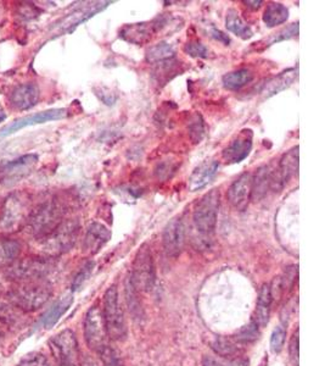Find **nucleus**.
Listing matches in <instances>:
<instances>
[{
  "label": "nucleus",
  "mask_w": 325,
  "mask_h": 366,
  "mask_svg": "<svg viewBox=\"0 0 325 366\" xmlns=\"http://www.w3.org/2000/svg\"><path fill=\"white\" fill-rule=\"evenodd\" d=\"M65 214L66 208L59 200L53 198L43 202L33 208L31 216L28 218L26 226L29 235L37 241L44 238L64 221Z\"/></svg>",
  "instance_id": "1"
},
{
  "label": "nucleus",
  "mask_w": 325,
  "mask_h": 366,
  "mask_svg": "<svg viewBox=\"0 0 325 366\" xmlns=\"http://www.w3.org/2000/svg\"><path fill=\"white\" fill-rule=\"evenodd\" d=\"M29 195L18 192L9 195L0 209V235H13L28 223L32 213Z\"/></svg>",
  "instance_id": "2"
},
{
  "label": "nucleus",
  "mask_w": 325,
  "mask_h": 366,
  "mask_svg": "<svg viewBox=\"0 0 325 366\" xmlns=\"http://www.w3.org/2000/svg\"><path fill=\"white\" fill-rule=\"evenodd\" d=\"M79 235V223L76 218L64 220L48 236L39 240V248L46 258H56L74 248Z\"/></svg>",
  "instance_id": "3"
},
{
  "label": "nucleus",
  "mask_w": 325,
  "mask_h": 366,
  "mask_svg": "<svg viewBox=\"0 0 325 366\" xmlns=\"http://www.w3.org/2000/svg\"><path fill=\"white\" fill-rule=\"evenodd\" d=\"M5 297L22 313H32L41 308L51 297V289L41 282L18 283Z\"/></svg>",
  "instance_id": "4"
},
{
  "label": "nucleus",
  "mask_w": 325,
  "mask_h": 366,
  "mask_svg": "<svg viewBox=\"0 0 325 366\" xmlns=\"http://www.w3.org/2000/svg\"><path fill=\"white\" fill-rule=\"evenodd\" d=\"M53 268L54 264L51 258L32 256L18 260L4 270V274L13 283L41 282L43 278L51 274Z\"/></svg>",
  "instance_id": "5"
},
{
  "label": "nucleus",
  "mask_w": 325,
  "mask_h": 366,
  "mask_svg": "<svg viewBox=\"0 0 325 366\" xmlns=\"http://www.w3.org/2000/svg\"><path fill=\"white\" fill-rule=\"evenodd\" d=\"M220 207V193L218 190H211L199 200L192 214V223L202 236H210L215 231Z\"/></svg>",
  "instance_id": "6"
},
{
  "label": "nucleus",
  "mask_w": 325,
  "mask_h": 366,
  "mask_svg": "<svg viewBox=\"0 0 325 366\" xmlns=\"http://www.w3.org/2000/svg\"><path fill=\"white\" fill-rule=\"evenodd\" d=\"M129 281L137 292H149L155 286V264L152 249L147 244H142L138 251Z\"/></svg>",
  "instance_id": "7"
},
{
  "label": "nucleus",
  "mask_w": 325,
  "mask_h": 366,
  "mask_svg": "<svg viewBox=\"0 0 325 366\" xmlns=\"http://www.w3.org/2000/svg\"><path fill=\"white\" fill-rule=\"evenodd\" d=\"M102 315L105 321L109 339L122 341L127 334L124 313L119 301V292L116 286H111L104 296V309Z\"/></svg>",
  "instance_id": "8"
},
{
  "label": "nucleus",
  "mask_w": 325,
  "mask_h": 366,
  "mask_svg": "<svg viewBox=\"0 0 325 366\" xmlns=\"http://www.w3.org/2000/svg\"><path fill=\"white\" fill-rule=\"evenodd\" d=\"M53 357L60 366H77L79 362L76 334L71 329H65L49 341Z\"/></svg>",
  "instance_id": "9"
},
{
  "label": "nucleus",
  "mask_w": 325,
  "mask_h": 366,
  "mask_svg": "<svg viewBox=\"0 0 325 366\" xmlns=\"http://www.w3.org/2000/svg\"><path fill=\"white\" fill-rule=\"evenodd\" d=\"M167 20L161 16L147 22L129 23L119 30V37L135 46H144L152 42V38L165 27Z\"/></svg>",
  "instance_id": "10"
},
{
  "label": "nucleus",
  "mask_w": 325,
  "mask_h": 366,
  "mask_svg": "<svg viewBox=\"0 0 325 366\" xmlns=\"http://www.w3.org/2000/svg\"><path fill=\"white\" fill-rule=\"evenodd\" d=\"M84 337L88 347L96 353L109 344V334L104 315L98 306H93L88 311L84 320Z\"/></svg>",
  "instance_id": "11"
},
{
  "label": "nucleus",
  "mask_w": 325,
  "mask_h": 366,
  "mask_svg": "<svg viewBox=\"0 0 325 366\" xmlns=\"http://www.w3.org/2000/svg\"><path fill=\"white\" fill-rule=\"evenodd\" d=\"M37 162L36 154H27L11 162H0V185H13L22 181L34 170Z\"/></svg>",
  "instance_id": "12"
},
{
  "label": "nucleus",
  "mask_w": 325,
  "mask_h": 366,
  "mask_svg": "<svg viewBox=\"0 0 325 366\" xmlns=\"http://www.w3.org/2000/svg\"><path fill=\"white\" fill-rule=\"evenodd\" d=\"M298 171V145L281 157L278 167L270 171V190L280 192Z\"/></svg>",
  "instance_id": "13"
},
{
  "label": "nucleus",
  "mask_w": 325,
  "mask_h": 366,
  "mask_svg": "<svg viewBox=\"0 0 325 366\" xmlns=\"http://www.w3.org/2000/svg\"><path fill=\"white\" fill-rule=\"evenodd\" d=\"M162 243L166 254L177 258L183 251L185 243V228L180 218H173L166 225L162 235Z\"/></svg>",
  "instance_id": "14"
},
{
  "label": "nucleus",
  "mask_w": 325,
  "mask_h": 366,
  "mask_svg": "<svg viewBox=\"0 0 325 366\" xmlns=\"http://www.w3.org/2000/svg\"><path fill=\"white\" fill-rule=\"evenodd\" d=\"M252 175L244 172L230 185L227 192L230 204L238 211H245L251 200Z\"/></svg>",
  "instance_id": "15"
},
{
  "label": "nucleus",
  "mask_w": 325,
  "mask_h": 366,
  "mask_svg": "<svg viewBox=\"0 0 325 366\" xmlns=\"http://www.w3.org/2000/svg\"><path fill=\"white\" fill-rule=\"evenodd\" d=\"M66 116H67L66 109H51V110H46V112H37L34 115L25 116L19 120L11 122L10 125L0 131V137H6V136L18 132L23 127H27V126L46 124L49 121L62 120Z\"/></svg>",
  "instance_id": "16"
},
{
  "label": "nucleus",
  "mask_w": 325,
  "mask_h": 366,
  "mask_svg": "<svg viewBox=\"0 0 325 366\" xmlns=\"http://www.w3.org/2000/svg\"><path fill=\"white\" fill-rule=\"evenodd\" d=\"M110 4H112V1H98V3H89V5H84L82 8L74 10L72 14L67 15L60 21V31L62 32L74 31V28L79 26L81 23L92 19L93 16L105 10Z\"/></svg>",
  "instance_id": "17"
},
{
  "label": "nucleus",
  "mask_w": 325,
  "mask_h": 366,
  "mask_svg": "<svg viewBox=\"0 0 325 366\" xmlns=\"http://www.w3.org/2000/svg\"><path fill=\"white\" fill-rule=\"evenodd\" d=\"M251 130H243L230 142V145L223 150L222 157L227 164H239L248 158L252 149Z\"/></svg>",
  "instance_id": "18"
},
{
  "label": "nucleus",
  "mask_w": 325,
  "mask_h": 366,
  "mask_svg": "<svg viewBox=\"0 0 325 366\" xmlns=\"http://www.w3.org/2000/svg\"><path fill=\"white\" fill-rule=\"evenodd\" d=\"M41 98V89L33 82L19 84L10 93V104L20 112L37 105Z\"/></svg>",
  "instance_id": "19"
},
{
  "label": "nucleus",
  "mask_w": 325,
  "mask_h": 366,
  "mask_svg": "<svg viewBox=\"0 0 325 366\" xmlns=\"http://www.w3.org/2000/svg\"><path fill=\"white\" fill-rule=\"evenodd\" d=\"M110 240L111 232L105 225L100 223H92L88 226L87 232H86L83 249L88 254H96Z\"/></svg>",
  "instance_id": "20"
},
{
  "label": "nucleus",
  "mask_w": 325,
  "mask_h": 366,
  "mask_svg": "<svg viewBox=\"0 0 325 366\" xmlns=\"http://www.w3.org/2000/svg\"><path fill=\"white\" fill-rule=\"evenodd\" d=\"M220 169L217 160H205L199 166L194 169L189 177L188 188L190 192H197L205 188L213 178Z\"/></svg>",
  "instance_id": "21"
},
{
  "label": "nucleus",
  "mask_w": 325,
  "mask_h": 366,
  "mask_svg": "<svg viewBox=\"0 0 325 366\" xmlns=\"http://www.w3.org/2000/svg\"><path fill=\"white\" fill-rule=\"evenodd\" d=\"M211 347L218 357L227 360L241 358L244 353V348L240 342L237 339H227V337L215 339L211 344Z\"/></svg>",
  "instance_id": "22"
},
{
  "label": "nucleus",
  "mask_w": 325,
  "mask_h": 366,
  "mask_svg": "<svg viewBox=\"0 0 325 366\" xmlns=\"http://www.w3.org/2000/svg\"><path fill=\"white\" fill-rule=\"evenodd\" d=\"M272 296H270V285H263L260 289L258 299H257L256 313H255V322L258 327H265L268 324L272 306Z\"/></svg>",
  "instance_id": "23"
},
{
  "label": "nucleus",
  "mask_w": 325,
  "mask_h": 366,
  "mask_svg": "<svg viewBox=\"0 0 325 366\" xmlns=\"http://www.w3.org/2000/svg\"><path fill=\"white\" fill-rule=\"evenodd\" d=\"M270 190V169L261 166L252 176L251 200H261Z\"/></svg>",
  "instance_id": "24"
},
{
  "label": "nucleus",
  "mask_w": 325,
  "mask_h": 366,
  "mask_svg": "<svg viewBox=\"0 0 325 366\" xmlns=\"http://www.w3.org/2000/svg\"><path fill=\"white\" fill-rule=\"evenodd\" d=\"M21 244L10 238L0 240V269H8L19 260Z\"/></svg>",
  "instance_id": "25"
},
{
  "label": "nucleus",
  "mask_w": 325,
  "mask_h": 366,
  "mask_svg": "<svg viewBox=\"0 0 325 366\" xmlns=\"http://www.w3.org/2000/svg\"><path fill=\"white\" fill-rule=\"evenodd\" d=\"M263 22L267 27H277L281 23L286 22L288 19V10L281 3H270L263 13Z\"/></svg>",
  "instance_id": "26"
},
{
  "label": "nucleus",
  "mask_w": 325,
  "mask_h": 366,
  "mask_svg": "<svg viewBox=\"0 0 325 366\" xmlns=\"http://www.w3.org/2000/svg\"><path fill=\"white\" fill-rule=\"evenodd\" d=\"M253 79V74L248 69H240L225 74L222 77V82L225 89L230 91H239L248 86Z\"/></svg>",
  "instance_id": "27"
},
{
  "label": "nucleus",
  "mask_w": 325,
  "mask_h": 366,
  "mask_svg": "<svg viewBox=\"0 0 325 366\" xmlns=\"http://www.w3.org/2000/svg\"><path fill=\"white\" fill-rule=\"evenodd\" d=\"M225 27L228 31L237 34L238 37L243 38V39H248V38L252 37L251 27L244 22L241 18L239 16L237 10H228L227 16H225Z\"/></svg>",
  "instance_id": "28"
},
{
  "label": "nucleus",
  "mask_w": 325,
  "mask_h": 366,
  "mask_svg": "<svg viewBox=\"0 0 325 366\" xmlns=\"http://www.w3.org/2000/svg\"><path fill=\"white\" fill-rule=\"evenodd\" d=\"M72 301H74L72 296H66L56 301L55 304L46 311V315L43 316V325L46 326V329H51L60 320V318L69 311Z\"/></svg>",
  "instance_id": "29"
},
{
  "label": "nucleus",
  "mask_w": 325,
  "mask_h": 366,
  "mask_svg": "<svg viewBox=\"0 0 325 366\" xmlns=\"http://www.w3.org/2000/svg\"><path fill=\"white\" fill-rule=\"evenodd\" d=\"M296 76H298V74H295V70H288V72H283V74H279L278 77L270 79V82L265 86L263 92L262 93H263L267 98L272 97V96H274V94H278V93L281 92V91H284L285 89H288L290 84H293Z\"/></svg>",
  "instance_id": "30"
},
{
  "label": "nucleus",
  "mask_w": 325,
  "mask_h": 366,
  "mask_svg": "<svg viewBox=\"0 0 325 366\" xmlns=\"http://www.w3.org/2000/svg\"><path fill=\"white\" fill-rule=\"evenodd\" d=\"M174 56H175V49L170 43H157L147 51V61L149 64H159L162 61L174 59Z\"/></svg>",
  "instance_id": "31"
},
{
  "label": "nucleus",
  "mask_w": 325,
  "mask_h": 366,
  "mask_svg": "<svg viewBox=\"0 0 325 366\" xmlns=\"http://www.w3.org/2000/svg\"><path fill=\"white\" fill-rule=\"evenodd\" d=\"M156 65H157V67L154 71V77H157L156 82L159 84H160V82H164V84H166L168 79H172L173 76L178 74V72H182L179 70L180 63L174 60V59L162 61V63H159Z\"/></svg>",
  "instance_id": "32"
},
{
  "label": "nucleus",
  "mask_w": 325,
  "mask_h": 366,
  "mask_svg": "<svg viewBox=\"0 0 325 366\" xmlns=\"http://www.w3.org/2000/svg\"><path fill=\"white\" fill-rule=\"evenodd\" d=\"M179 164L177 160L174 159H165L156 164L155 169H154V175L159 181H168L174 174L178 170Z\"/></svg>",
  "instance_id": "33"
},
{
  "label": "nucleus",
  "mask_w": 325,
  "mask_h": 366,
  "mask_svg": "<svg viewBox=\"0 0 325 366\" xmlns=\"http://www.w3.org/2000/svg\"><path fill=\"white\" fill-rule=\"evenodd\" d=\"M22 314V311H19L8 298L0 296V320L10 326L19 321Z\"/></svg>",
  "instance_id": "34"
},
{
  "label": "nucleus",
  "mask_w": 325,
  "mask_h": 366,
  "mask_svg": "<svg viewBox=\"0 0 325 366\" xmlns=\"http://www.w3.org/2000/svg\"><path fill=\"white\" fill-rule=\"evenodd\" d=\"M189 137L194 144L200 143L205 136V124L200 114H194L188 124Z\"/></svg>",
  "instance_id": "35"
},
{
  "label": "nucleus",
  "mask_w": 325,
  "mask_h": 366,
  "mask_svg": "<svg viewBox=\"0 0 325 366\" xmlns=\"http://www.w3.org/2000/svg\"><path fill=\"white\" fill-rule=\"evenodd\" d=\"M98 355L100 357L104 366H124V360L119 355V353L115 348L111 347L110 344L101 348L98 352Z\"/></svg>",
  "instance_id": "36"
},
{
  "label": "nucleus",
  "mask_w": 325,
  "mask_h": 366,
  "mask_svg": "<svg viewBox=\"0 0 325 366\" xmlns=\"http://www.w3.org/2000/svg\"><path fill=\"white\" fill-rule=\"evenodd\" d=\"M184 51L188 54V55L192 56V58H199V59H207L210 55V51L207 49V46L205 44H202L199 41H190L184 46Z\"/></svg>",
  "instance_id": "37"
},
{
  "label": "nucleus",
  "mask_w": 325,
  "mask_h": 366,
  "mask_svg": "<svg viewBox=\"0 0 325 366\" xmlns=\"http://www.w3.org/2000/svg\"><path fill=\"white\" fill-rule=\"evenodd\" d=\"M93 269H94V261H92V260L83 265L82 269L79 270V273L74 277V283H72V291H78L79 288L82 287L84 282L92 275Z\"/></svg>",
  "instance_id": "38"
},
{
  "label": "nucleus",
  "mask_w": 325,
  "mask_h": 366,
  "mask_svg": "<svg viewBox=\"0 0 325 366\" xmlns=\"http://www.w3.org/2000/svg\"><path fill=\"white\" fill-rule=\"evenodd\" d=\"M298 266H288L285 269V273L283 276H280V282H281V288H283V292H288L291 288L293 287V285L298 280Z\"/></svg>",
  "instance_id": "39"
},
{
  "label": "nucleus",
  "mask_w": 325,
  "mask_h": 366,
  "mask_svg": "<svg viewBox=\"0 0 325 366\" xmlns=\"http://www.w3.org/2000/svg\"><path fill=\"white\" fill-rule=\"evenodd\" d=\"M202 366H248V360L243 357L233 360H220L212 357H205L202 360Z\"/></svg>",
  "instance_id": "40"
},
{
  "label": "nucleus",
  "mask_w": 325,
  "mask_h": 366,
  "mask_svg": "<svg viewBox=\"0 0 325 366\" xmlns=\"http://www.w3.org/2000/svg\"><path fill=\"white\" fill-rule=\"evenodd\" d=\"M258 334H258V325H257L255 321H252L251 324L245 326V327L239 332L238 336H237V341L240 342V344H244V342H252V341L258 339Z\"/></svg>",
  "instance_id": "41"
},
{
  "label": "nucleus",
  "mask_w": 325,
  "mask_h": 366,
  "mask_svg": "<svg viewBox=\"0 0 325 366\" xmlns=\"http://www.w3.org/2000/svg\"><path fill=\"white\" fill-rule=\"evenodd\" d=\"M285 337H286V331L283 326H278L272 334L270 339V348L274 353L281 352V349L284 347Z\"/></svg>",
  "instance_id": "42"
},
{
  "label": "nucleus",
  "mask_w": 325,
  "mask_h": 366,
  "mask_svg": "<svg viewBox=\"0 0 325 366\" xmlns=\"http://www.w3.org/2000/svg\"><path fill=\"white\" fill-rule=\"evenodd\" d=\"M18 366H51V364L41 353H29L20 360Z\"/></svg>",
  "instance_id": "43"
},
{
  "label": "nucleus",
  "mask_w": 325,
  "mask_h": 366,
  "mask_svg": "<svg viewBox=\"0 0 325 366\" xmlns=\"http://www.w3.org/2000/svg\"><path fill=\"white\" fill-rule=\"evenodd\" d=\"M298 22L291 23L288 27L284 28L283 31H280V32L277 33L274 37L272 38V41H270L268 46H272V44H274V43L277 42H281V41H285V39H290V38L298 36Z\"/></svg>",
  "instance_id": "44"
},
{
  "label": "nucleus",
  "mask_w": 325,
  "mask_h": 366,
  "mask_svg": "<svg viewBox=\"0 0 325 366\" xmlns=\"http://www.w3.org/2000/svg\"><path fill=\"white\" fill-rule=\"evenodd\" d=\"M96 96L100 98L102 102L105 103L106 105H114L116 100H117V96L115 93L111 92L110 89H105V87H100L99 89H95Z\"/></svg>",
  "instance_id": "45"
},
{
  "label": "nucleus",
  "mask_w": 325,
  "mask_h": 366,
  "mask_svg": "<svg viewBox=\"0 0 325 366\" xmlns=\"http://www.w3.org/2000/svg\"><path fill=\"white\" fill-rule=\"evenodd\" d=\"M288 354L293 365H298V329L293 334V339L290 341L288 346Z\"/></svg>",
  "instance_id": "46"
},
{
  "label": "nucleus",
  "mask_w": 325,
  "mask_h": 366,
  "mask_svg": "<svg viewBox=\"0 0 325 366\" xmlns=\"http://www.w3.org/2000/svg\"><path fill=\"white\" fill-rule=\"evenodd\" d=\"M21 16L23 18H26L27 20L33 19V18H36L38 16V11L36 10L34 6H32L31 4H27L26 6H22L21 8V13H20Z\"/></svg>",
  "instance_id": "47"
},
{
  "label": "nucleus",
  "mask_w": 325,
  "mask_h": 366,
  "mask_svg": "<svg viewBox=\"0 0 325 366\" xmlns=\"http://www.w3.org/2000/svg\"><path fill=\"white\" fill-rule=\"evenodd\" d=\"M11 283L13 282L10 281L9 278L5 276L4 273L0 274V294H5V296H6V293L9 292L10 289L13 288Z\"/></svg>",
  "instance_id": "48"
},
{
  "label": "nucleus",
  "mask_w": 325,
  "mask_h": 366,
  "mask_svg": "<svg viewBox=\"0 0 325 366\" xmlns=\"http://www.w3.org/2000/svg\"><path fill=\"white\" fill-rule=\"evenodd\" d=\"M212 37L217 39V41H220V42L223 43L225 46H230V38L228 37V34H225V33L222 32L220 30H215V28H212Z\"/></svg>",
  "instance_id": "49"
},
{
  "label": "nucleus",
  "mask_w": 325,
  "mask_h": 366,
  "mask_svg": "<svg viewBox=\"0 0 325 366\" xmlns=\"http://www.w3.org/2000/svg\"><path fill=\"white\" fill-rule=\"evenodd\" d=\"M243 3L252 10L260 9L261 5L263 4V1H261V0H258V1L257 0H253V1L252 0H244Z\"/></svg>",
  "instance_id": "50"
},
{
  "label": "nucleus",
  "mask_w": 325,
  "mask_h": 366,
  "mask_svg": "<svg viewBox=\"0 0 325 366\" xmlns=\"http://www.w3.org/2000/svg\"><path fill=\"white\" fill-rule=\"evenodd\" d=\"M9 325L4 322V321L0 320V342L5 339V336L9 332Z\"/></svg>",
  "instance_id": "51"
},
{
  "label": "nucleus",
  "mask_w": 325,
  "mask_h": 366,
  "mask_svg": "<svg viewBox=\"0 0 325 366\" xmlns=\"http://www.w3.org/2000/svg\"><path fill=\"white\" fill-rule=\"evenodd\" d=\"M5 117H6V114H5L4 109H3V107L0 105V122L4 120Z\"/></svg>",
  "instance_id": "52"
}]
</instances>
